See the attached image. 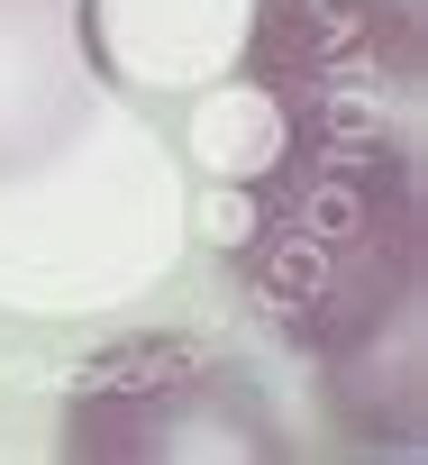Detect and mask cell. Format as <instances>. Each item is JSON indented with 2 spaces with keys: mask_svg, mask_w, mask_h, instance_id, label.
Masks as SVG:
<instances>
[{
  "mask_svg": "<svg viewBox=\"0 0 428 465\" xmlns=\"http://www.w3.org/2000/svg\"><path fill=\"white\" fill-rule=\"evenodd\" d=\"M247 283L337 383L419 320V164L392 137H310L256 201Z\"/></svg>",
  "mask_w": 428,
  "mask_h": 465,
  "instance_id": "obj_1",
  "label": "cell"
},
{
  "mask_svg": "<svg viewBox=\"0 0 428 465\" xmlns=\"http://www.w3.org/2000/svg\"><path fill=\"white\" fill-rule=\"evenodd\" d=\"M64 456H283L274 401L209 347H119L64 411Z\"/></svg>",
  "mask_w": 428,
  "mask_h": 465,
  "instance_id": "obj_2",
  "label": "cell"
}]
</instances>
